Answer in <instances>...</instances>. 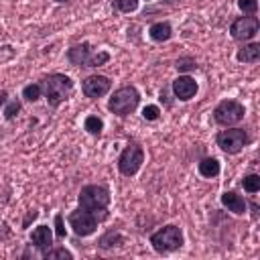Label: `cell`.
I'll return each instance as SVG.
<instances>
[{
    "label": "cell",
    "mask_w": 260,
    "mask_h": 260,
    "mask_svg": "<svg viewBox=\"0 0 260 260\" xmlns=\"http://www.w3.org/2000/svg\"><path fill=\"white\" fill-rule=\"evenodd\" d=\"M73 79L65 73H49L41 79L43 95L49 104V108H59L73 91Z\"/></svg>",
    "instance_id": "obj_1"
},
{
    "label": "cell",
    "mask_w": 260,
    "mask_h": 260,
    "mask_svg": "<svg viewBox=\"0 0 260 260\" xmlns=\"http://www.w3.org/2000/svg\"><path fill=\"white\" fill-rule=\"evenodd\" d=\"M110 189L106 185H85L81 187L79 195H77V203L79 207L93 211L102 217V221L108 219V205H110Z\"/></svg>",
    "instance_id": "obj_2"
},
{
    "label": "cell",
    "mask_w": 260,
    "mask_h": 260,
    "mask_svg": "<svg viewBox=\"0 0 260 260\" xmlns=\"http://www.w3.org/2000/svg\"><path fill=\"white\" fill-rule=\"evenodd\" d=\"M67 61L75 67H102L110 61V53L108 51H98L93 49L89 43H77L73 47L67 49Z\"/></svg>",
    "instance_id": "obj_3"
},
{
    "label": "cell",
    "mask_w": 260,
    "mask_h": 260,
    "mask_svg": "<svg viewBox=\"0 0 260 260\" xmlns=\"http://www.w3.org/2000/svg\"><path fill=\"white\" fill-rule=\"evenodd\" d=\"M148 242H150V246H152L154 252H158V254H171V252H177L183 246L185 238H183V230L179 225L167 223V225L158 228L156 232H152L150 238H148Z\"/></svg>",
    "instance_id": "obj_4"
},
{
    "label": "cell",
    "mask_w": 260,
    "mask_h": 260,
    "mask_svg": "<svg viewBox=\"0 0 260 260\" xmlns=\"http://www.w3.org/2000/svg\"><path fill=\"white\" fill-rule=\"evenodd\" d=\"M138 104H140L138 89L134 85H122L112 93V98L108 102V110L120 118H126L138 108Z\"/></svg>",
    "instance_id": "obj_5"
},
{
    "label": "cell",
    "mask_w": 260,
    "mask_h": 260,
    "mask_svg": "<svg viewBox=\"0 0 260 260\" xmlns=\"http://www.w3.org/2000/svg\"><path fill=\"white\" fill-rule=\"evenodd\" d=\"M67 221H69V228L73 230L75 236L87 238V236H91L98 230V225L102 223V217L98 213H93V211H87L83 207H77V209H73L67 215Z\"/></svg>",
    "instance_id": "obj_6"
},
{
    "label": "cell",
    "mask_w": 260,
    "mask_h": 260,
    "mask_svg": "<svg viewBox=\"0 0 260 260\" xmlns=\"http://www.w3.org/2000/svg\"><path fill=\"white\" fill-rule=\"evenodd\" d=\"M144 162V148L138 142H130L124 146V150L118 156V171L124 177H134Z\"/></svg>",
    "instance_id": "obj_7"
},
{
    "label": "cell",
    "mask_w": 260,
    "mask_h": 260,
    "mask_svg": "<svg viewBox=\"0 0 260 260\" xmlns=\"http://www.w3.org/2000/svg\"><path fill=\"white\" fill-rule=\"evenodd\" d=\"M244 116H246V108L238 100H221L213 108V120L223 128L238 124L240 120H244Z\"/></svg>",
    "instance_id": "obj_8"
},
{
    "label": "cell",
    "mask_w": 260,
    "mask_h": 260,
    "mask_svg": "<svg viewBox=\"0 0 260 260\" xmlns=\"http://www.w3.org/2000/svg\"><path fill=\"white\" fill-rule=\"evenodd\" d=\"M248 142H250V134L244 128H230L228 126V130H221L215 136V144L225 154H238Z\"/></svg>",
    "instance_id": "obj_9"
},
{
    "label": "cell",
    "mask_w": 260,
    "mask_h": 260,
    "mask_svg": "<svg viewBox=\"0 0 260 260\" xmlns=\"http://www.w3.org/2000/svg\"><path fill=\"white\" fill-rule=\"evenodd\" d=\"M258 28H260V22L254 14L240 16L230 24V35H232V39H236L240 43H248L258 35Z\"/></svg>",
    "instance_id": "obj_10"
},
{
    "label": "cell",
    "mask_w": 260,
    "mask_h": 260,
    "mask_svg": "<svg viewBox=\"0 0 260 260\" xmlns=\"http://www.w3.org/2000/svg\"><path fill=\"white\" fill-rule=\"evenodd\" d=\"M81 89H83V95H85V98L98 100V98L106 95V93L112 89V81H110V77L95 73V75H89V77L83 79Z\"/></svg>",
    "instance_id": "obj_11"
},
{
    "label": "cell",
    "mask_w": 260,
    "mask_h": 260,
    "mask_svg": "<svg viewBox=\"0 0 260 260\" xmlns=\"http://www.w3.org/2000/svg\"><path fill=\"white\" fill-rule=\"evenodd\" d=\"M171 89H173V93H175L177 100L189 102V100L197 93V81H195L191 75H179L177 79H173Z\"/></svg>",
    "instance_id": "obj_12"
},
{
    "label": "cell",
    "mask_w": 260,
    "mask_h": 260,
    "mask_svg": "<svg viewBox=\"0 0 260 260\" xmlns=\"http://www.w3.org/2000/svg\"><path fill=\"white\" fill-rule=\"evenodd\" d=\"M30 246H35L43 254L47 248L53 246V230L49 225H45V223L43 225H37L32 230V234H30Z\"/></svg>",
    "instance_id": "obj_13"
},
{
    "label": "cell",
    "mask_w": 260,
    "mask_h": 260,
    "mask_svg": "<svg viewBox=\"0 0 260 260\" xmlns=\"http://www.w3.org/2000/svg\"><path fill=\"white\" fill-rule=\"evenodd\" d=\"M221 205H223L228 211L236 213V215H244L246 209H248L246 199H244L242 195H238L236 191H225V193H221Z\"/></svg>",
    "instance_id": "obj_14"
},
{
    "label": "cell",
    "mask_w": 260,
    "mask_h": 260,
    "mask_svg": "<svg viewBox=\"0 0 260 260\" xmlns=\"http://www.w3.org/2000/svg\"><path fill=\"white\" fill-rule=\"evenodd\" d=\"M148 37L154 41V43H165L173 37V26L169 20H158V22H152L150 28H148Z\"/></svg>",
    "instance_id": "obj_15"
},
{
    "label": "cell",
    "mask_w": 260,
    "mask_h": 260,
    "mask_svg": "<svg viewBox=\"0 0 260 260\" xmlns=\"http://www.w3.org/2000/svg\"><path fill=\"white\" fill-rule=\"evenodd\" d=\"M236 59L240 63H258L260 61V43H244L238 49Z\"/></svg>",
    "instance_id": "obj_16"
},
{
    "label": "cell",
    "mask_w": 260,
    "mask_h": 260,
    "mask_svg": "<svg viewBox=\"0 0 260 260\" xmlns=\"http://www.w3.org/2000/svg\"><path fill=\"white\" fill-rule=\"evenodd\" d=\"M197 171H199L201 177H205V179H213V177L219 175L221 167H219V160H217L215 156H205V158H201V160L197 162Z\"/></svg>",
    "instance_id": "obj_17"
},
{
    "label": "cell",
    "mask_w": 260,
    "mask_h": 260,
    "mask_svg": "<svg viewBox=\"0 0 260 260\" xmlns=\"http://www.w3.org/2000/svg\"><path fill=\"white\" fill-rule=\"evenodd\" d=\"M122 244H124V238L116 230H110L98 238V248H102V250H112V248H118Z\"/></svg>",
    "instance_id": "obj_18"
},
{
    "label": "cell",
    "mask_w": 260,
    "mask_h": 260,
    "mask_svg": "<svg viewBox=\"0 0 260 260\" xmlns=\"http://www.w3.org/2000/svg\"><path fill=\"white\" fill-rule=\"evenodd\" d=\"M83 130L87 132V134H91V136H100L102 134V130H104V120L100 118V116H85V120H83Z\"/></svg>",
    "instance_id": "obj_19"
},
{
    "label": "cell",
    "mask_w": 260,
    "mask_h": 260,
    "mask_svg": "<svg viewBox=\"0 0 260 260\" xmlns=\"http://www.w3.org/2000/svg\"><path fill=\"white\" fill-rule=\"evenodd\" d=\"M22 98H24V102H30V104H35L39 98H43L41 81H39V83H28V85H24V87H22Z\"/></svg>",
    "instance_id": "obj_20"
},
{
    "label": "cell",
    "mask_w": 260,
    "mask_h": 260,
    "mask_svg": "<svg viewBox=\"0 0 260 260\" xmlns=\"http://www.w3.org/2000/svg\"><path fill=\"white\" fill-rule=\"evenodd\" d=\"M242 187H244L246 193H258V191H260V175H256V173L244 175Z\"/></svg>",
    "instance_id": "obj_21"
},
{
    "label": "cell",
    "mask_w": 260,
    "mask_h": 260,
    "mask_svg": "<svg viewBox=\"0 0 260 260\" xmlns=\"http://www.w3.org/2000/svg\"><path fill=\"white\" fill-rule=\"evenodd\" d=\"M45 260H53V258H67V260H71L73 258V254L67 250V248H63V246H57V248H47L43 254H41Z\"/></svg>",
    "instance_id": "obj_22"
},
{
    "label": "cell",
    "mask_w": 260,
    "mask_h": 260,
    "mask_svg": "<svg viewBox=\"0 0 260 260\" xmlns=\"http://www.w3.org/2000/svg\"><path fill=\"white\" fill-rule=\"evenodd\" d=\"M18 112H20V100L12 98V100H8L4 104V120H8V122L14 120L18 116Z\"/></svg>",
    "instance_id": "obj_23"
},
{
    "label": "cell",
    "mask_w": 260,
    "mask_h": 260,
    "mask_svg": "<svg viewBox=\"0 0 260 260\" xmlns=\"http://www.w3.org/2000/svg\"><path fill=\"white\" fill-rule=\"evenodd\" d=\"M138 2H140V0H114L112 6H114V10H118V12L130 14V12H134V10L138 8Z\"/></svg>",
    "instance_id": "obj_24"
},
{
    "label": "cell",
    "mask_w": 260,
    "mask_h": 260,
    "mask_svg": "<svg viewBox=\"0 0 260 260\" xmlns=\"http://www.w3.org/2000/svg\"><path fill=\"white\" fill-rule=\"evenodd\" d=\"M142 118H144V120H148V122L158 120V118H160V108H158V106H154V104L144 106V108H142Z\"/></svg>",
    "instance_id": "obj_25"
},
{
    "label": "cell",
    "mask_w": 260,
    "mask_h": 260,
    "mask_svg": "<svg viewBox=\"0 0 260 260\" xmlns=\"http://www.w3.org/2000/svg\"><path fill=\"white\" fill-rule=\"evenodd\" d=\"M238 8L244 14H256L258 12V0H238Z\"/></svg>",
    "instance_id": "obj_26"
},
{
    "label": "cell",
    "mask_w": 260,
    "mask_h": 260,
    "mask_svg": "<svg viewBox=\"0 0 260 260\" xmlns=\"http://www.w3.org/2000/svg\"><path fill=\"white\" fill-rule=\"evenodd\" d=\"M175 67L179 71H191V69H197V63L191 57H181V59H177V65Z\"/></svg>",
    "instance_id": "obj_27"
},
{
    "label": "cell",
    "mask_w": 260,
    "mask_h": 260,
    "mask_svg": "<svg viewBox=\"0 0 260 260\" xmlns=\"http://www.w3.org/2000/svg\"><path fill=\"white\" fill-rule=\"evenodd\" d=\"M55 236H57V240H65V225H63V215L61 213L55 215Z\"/></svg>",
    "instance_id": "obj_28"
},
{
    "label": "cell",
    "mask_w": 260,
    "mask_h": 260,
    "mask_svg": "<svg viewBox=\"0 0 260 260\" xmlns=\"http://www.w3.org/2000/svg\"><path fill=\"white\" fill-rule=\"evenodd\" d=\"M6 102H8V100H6V91L2 89V91H0V106L4 108V104H6Z\"/></svg>",
    "instance_id": "obj_29"
},
{
    "label": "cell",
    "mask_w": 260,
    "mask_h": 260,
    "mask_svg": "<svg viewBox=\"0 0 260 260\" xmlns=\"http://www.w3.org/2000/svg\"><path fill=\"white\" fill-rule=\"evenodd\" d=\"M57 4H65V2H71V0H55Z\"/></svg>",
    "instance_id": "obj_30"
},
{
    "label": "cell",
    "mask_w": 260,
    "mask_h": 260,
    "mask_svg": "<svg viewBox=\"0 0 260 260\" xmlns=\"http://www.w3.org/2000/svg\"><path fill=\"white\" fill-rule=\"evenodd\" d=\"M146 2H148V0H146Z\"/></svg>",
    "instance_id": "obj_31"
}]
</instances>
